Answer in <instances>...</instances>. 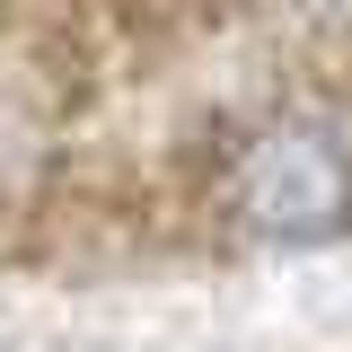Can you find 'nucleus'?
I'll use <instances>...</instances> for the list:
<instances>
[{"label":"nucleus","instance_id":"nucleus-1","mask_svg":"<svg viewBox=\"0 0 352 352\" xmlns=\"http://www.w3.org/2000/svg\"><path fill=\"white\" fill-rule=\"evenodd\" d=\"M229 203L256 238H326L352 220V115L326 97H291L273 106L247 141H238V168H229Z\"/></svg>","mask_w":352,"mask_h":352}]
</instances>
